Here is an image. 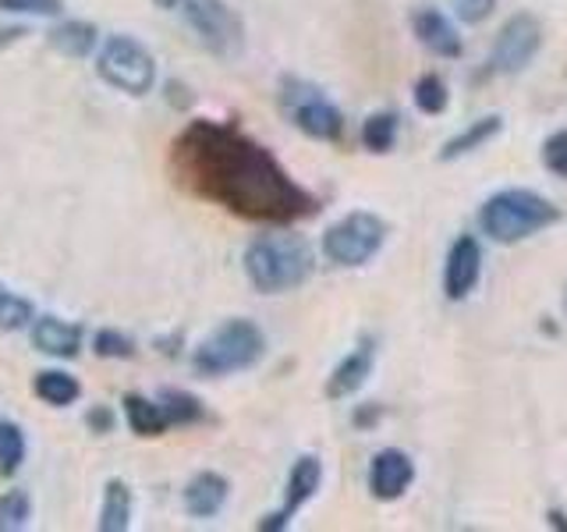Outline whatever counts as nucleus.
<instances>
[{
    "instance_id": "1",
    "label": "nucleus",
    "mask_w": 567,
    "mask_h": 532,
    "mask_svg": "<svg viewBox=\"0 0 567 532\" xmlns=\"http://www.w3.org/2000/svg\"><path fill=\"white\" fill-rule=\"evenodd\" d=\"M174 182L241 221L295 224L316 213V195L280 167V160L224 121H188L171 142Z\"/></svg>"
},
{
    "instance_id": "2",
    "label": "nucleus",
    "mask_w": 567,
    "mask_h": 532,
    "mask_svg": "<svg viewBox=\"0 0 567 532\" xmlns=\"http://www.w3.org/2000/svg\"><path fill=\"white\" fill-rule=\"evenodd\" d=\"M245 277L262 295H284L301 288L316 270V253L301 235H259L248 242Z\"/></svg>"
},
{
    "instance_id": "3",
    "label": "nucleus",
    "mask_w": 567,
    "mask_h": 532,
    "mask_svg": "<svg viewBox=\"0 0 567 532\" xmlns=\"http://www.w3.org/2000/svg\"><path fill=\"white\" fill-rule=\"evenodd\" d=\"M560 221V209L532 188H504L478 209V227L496 245H514Z\"/></svg>"
},
{
    "instance_id": "4",
    "label": "nucleus",
    "mask_w": 567,
    "mask_h": 532,
    "mask_svg": "<svg viewBox=\"0 0 567 532\" xmlns=\"http://www.w3.org/2000/svg\"><path fill=\"white\" fill-rule=\"evenodd\" d=\"M266 351V337L252 324V319H224V324L213 330L206 341L195 348L192 355V369L199 377H230V372H245L252 369Z\"/></svg>"
},
{
    "instance_id": "5",
    "label": "nucleus",
    "mask_w": 567,
    "mask_h": 532,
    "mask_svg": "<svg viewBox=\"0 0 567 532\" xmlns=\"http://www.w3.org/2000/svg\"><path fill=\"white\" fill-rule=\"evenodd\" d=\"M96 75L124 96H146L156 85V58L135 35H106L96 53Z\"/></svg>"
},
{
    "instance_id": "6",
    "label": "nucleus",
    "mask_w": 567,
    "mask_h": 532,
    "mask_svg": "<svg viewBox=\"0 0 567 532\" xmlns=\"http://www.w3.org/2000/svg\"><path fill=\"white\" fill-rule=\"evenodd\" d=\"M280 106L291 117L298 132L319 142H337L344 135V114L333 100H327L312 82L301 79H284L280 85Z\"/></svg>"
},
{
    "instance_id": "7",
    "label": "nucleus",
    "mask_w": 567,
    "mask_h": 532,
    "mask_svg": "<svg viewBox=\"0 0 567 532\" xmlns=\"http://www.w3.org/2000/svg\"><path fill=\"white\" fill-rule=\"evenodd\" d=\"M383 242H386V224L377 217V213L354 209L348 217L327 227L323 256L333 266H365L383 248Z\"/></svg>"
},
{
    "instance_id": "8",
    "label": "nucleus",
    "mask_w": 567,
    "mask_h": 532,
    "mask_svg": "<svg viewBox=\"0 0 567 532\" xmlns=\"http://www.w3.org/2000/svg\"><path fill=\"white\" fill-rule=\"evenodd\" d=\"M188 29L199 35V43L217 53V58H238L245 43V29L235 8H227L224 0H185L182 4Z\"/></svg>"
},
{
    "instance_id": "9",
    "label": "nucleus",
    "mask_w": 567,
    "mask_h": 532,
    "mask_svg": "<svg viewBox=\"0 0 567 532\" xmlns=\"http://www.w3.org/2000/svg\"><path fill=\"white\" fill-rule=\"evenodd\" d=\"M543 47V25L536 14H514L504 22V29L496 32V43L489 53V68L496 75H518L525 71Z\"/></svg>"
},
{
    "instance_id": "10",
    "label": "nucleus",
    "mask_w": 567,
    "mask_h": 532,
    "mask_svg": "<svg viewBox=\"0 0 567 532\" xmlns=\"http://www.w3.org/2000/svg\"><path fill=\"white\" fill-rule=\"evenodd\" d=\"M323 487V461L316 454H301L295 466H291V475H288V487H284V504L277 511H270L266 519H259V532H280L288 529L295 514L306 508L312 497Z\"/></svg>"
},
{
    "instance_id": "11",
    "label": "nucleus",
    "mask_w": 567,
    "mask_h": 532,
    "mask_svg": "<svg viewBox=\"0 0 567 532\" xmlns=\"http://www.w3.org/2000/svg\"><path fill=\"white\" fill-rule=\"evenodd\" d=\"M415 483V461L398 448H383L369 461V493L377 501H401Z\"/></svg>"
},
{
    "instance_id": "12",
    "label": "nucleus",
    "mask_w": 567,
    "mask_h": 532,
    "mask_svg": "<svg viewBox=\"0 0 567 532\" xmlns=\"http://www.w3.org/2000/svg\"><path fill=\"white\" fill-rule=\"evenodd\" d=\"M478 277H483V245H478L475 235H461L451 253H447V266H443V295L451 301H461L475 291Z\"/></svg>"
},
{
    "instance_id": "13",
    "label": "nucleus",
    "mask_w": 567,
    "mask_h": 532,
    "mask_svg": "<svg viewBox=\"0 0 567 532\" xmlns=\"http://www.w3.org/2000/svg\"><path fill=\"white\" fill-rule=\"evenodd\" d=\"M372 366H377V341H372V337H362V341L333 366L330 380H327V398L344 401L351 395H359L365 380L372 377Z\"/></svg>"
},
{
    "instance_id": "14",
    "label": "nucleus",
    "mask_w": 567,
    "mask_h": 532,
    "mask_svg": "<svg viewBox=\"0 0 567 532\" xmlns=\"http://www.w3.org/2000/svg\"><path fill=\"white\" fill-rule=\"evenodd\" d=\"M32 345L43 355H50V359H79L85 345V327L61 316H35Z\"/></svg>"
},
{
    "instance_id": "15",
    "label": "nucleus",
    "mask_w": 567,
    "mask_h": 532,
    "mask_svg": "<svg viewBox=\"0 0 567 532\" xmlns=\"http://www.w3.org/2000/svg\"><path fill=\"white\" fill-rule=\"evenodd\" d=\"M412 32H415V40L430 50V53H436V58H443V61H454V58H461V50H465V43H461V32L454 29V22L447 14H440V11H433V8H422V11H415V18H412Z\"/></svg>"
},
{
    "instance_id": "16",
    "label": "nucleus",
    "mask_w": 567,
    "mask_h": 532,
    "mask_svg": "<svg viewBox=\"0 0 567 532\" xmlns=\"http://www.w3.org/2000/svg\"><path fill=\"white\" fill-rule=\"evenodd\" d=\"M230 497V483L220 472H199L188 479V487L182 493V504L192 519H217Z\"/></svg>"
},
{
    "instance_id": "17",
    "label": "nucleus",
    "mask_w": 567,
    "mask_h": 532,
    "mask_svg": "<svg viewBox=\"0 0 567 532\" xmlns=\"http://www.w3.org/2000/svg\"><path fill=\"white\" fill-rule=\"evenodd\" d=\"M124 422L135 437H159L164 430H171L167 412L159 398H146V395H124Z\"/></svg>"
},
{
    "instance_id": "18",
    "label": "nucleus",
    "mask_w": 567,
    "mask_h": 532,
    "mask_svg": "<svg viewBox=\"0 0 567 532\" xmlns=\"http://www.w3.org/2000/svg\"><path fill=\"white\" fill-rule=\"evenodd\" d=\"M132 508H135V497L132 487L124 479H111L103 487V501H100V532H128L132 525Z\"/></svg>"
},
{
    "instance_id": "19",
    "label": "nucleus",
    "mask_w": 567,
    "mask_h": 532,
    "mask_svg": "<svg viewBox=\"0 0 567 532\" xmlns=\"http://www.w3.org/2000/svg\"><path fill=\"white\" fill-rule=\"evenodd\" d=\"M504 129V117L501 114H489V117H478L472 121L465 132H457L454 139L443 142V150H440V160L443 164H451V160H461V156H468L475 150H483L489 139H496Z\"/></svg>"
},
{
    "instance_id": "20",
    "label": "nucleus",
    "mask_w": 567,
    "mask_h": 532,
    "mask_svg": "<svg viewBox=\"0 0 567 532\" xmlns=\"http://www.w3.org/2000/svg\"><path fill=\"white\" fill-rule=\"evenodd\" d=\"M50 47L64 53V58L82 61L100 47V29L93 22H82V18H68V22H61L50 32Z\"/></svg>"
},
{
    "instance_id": "21",
    "label": "nucleus",
    "mask_w": 567,
    "mask_h": 532,
    "mask_svg": "<svg viewBox=\"0 0 567 532\" xmlns=\"http://www.w3.org/2000/svg\"><path fill=\"white\" fill-rule=\"evenodd\" d=\"M35 398L50 408H68L82 398V383L64 369H43L35 372Z\"/></svg>"
},
{
    "instance_id": "22",
    "label": "nucleus",
    "mask_w": 567,
    "mask_h": 532,
    "mask_svg": "<svg viewBox=\"0 0 567 532\" xmlns=\"http://www.w3.org/2000/svg\"><path fill=\"white\" fill-rule=\"evenodd\" d=\"M398 135H401V117L394 111H380V114H372L365 117L362 124V146L369 153H390L398 146Z\"/></svg>"
},
{
    "instance_id": "23",
    "label": "nucleus",
    "mask_w": 567,
    "mask_h": 532,
    "mask_svg": "<svg viewBox=\"0 0 567 532\" xmlns=\"http://www.w3.org/2000/svg\"><path fill=\"white\" fill-rule=\"evenodd\" d=\"M159 405H164L171 426H192L206 419V405L195 395H188V390H177V387L159 390Z\"/></svg>"
},
{
    "instance_id": "24",
    "label": "nucleus",
    "mask_w": 567,
    "mask_h": 532,
    "mask_svg": "<svg viewBox=\"0 0 567 532\" xmlns=\"http://www.w3.org/2000/svg\"><path fill=\"white\" fill-rule=\"evenodd\" d=\"M35 324V306L29 298L14 295L8 284H0V330L18 334V330H32Z\"/></svg>"
},
{
    "instance_id": "25",
    "label": "nucleus",
    "mask_w": 567,
    "mask_h": 532,
    "mask_svg": "<svg viewBox=\"0 0 567 532\" xmlns=\"http://www.w3.org/2000/svg\"><path fill=\"white\" fill-rule=\"evenodd\" d=\"M25 451H29V443H25L22 426L11 422V419H0V472L14 475L18 469H22Z\"/></svg>"
},
{
    "instance_id": "26",
    "label": "nucleus",
    "mask_w": 567,
    "mask_h": 532,
    "mask_svg": "<svg viewBox=\"0 0 567 532\" xmlns=\"http://www.w3.org/2000/svg\"><path fill=\"white\" fill-rule=\"evenodd\" d=\"M32 525V497L25 490H8L0 497V532H22Z\"/></svg>"
},
{
    "instance_id": "27",
    "label": "nucleus",
    "mask_w": 567,
    "mask_h": 532,
    "mask_svg": "<svg viewBox=\"0 0 567 532\" xmlns=\"http://www.w3.org/2000/svg\"><path fill=\"white\" fill-rule=\"evenodd\" d=\"M412 100H415V106L422 114H443V111H447V103H451V89L440 75H433V71H430V75H422L415 82Z\"/></svg>"
},
{
    "instance_id": "28",
    "label": "nucleus",
    "mask_w": 567,
    "mask_h": 532,
    "mask_svg": "<svg viewBox=\"0 0 567 532\" xmlns=\"http://www.w3.org/2000/svg\"><path fill=\"white\" fill-rule=\"evenodd\" d=\"M93 351L100 355V359H132V355L138 351V345H135V337H128L124 330L100 327L93 334Z\"/></svg>"
},
{
    "instance_id": "29",
    "label": "nucleus",
    "mask_w": 567,
    "mask_h": 532,
    "mask_svg": "<svg viewBox=\"0 0 567 532\" xmlns=\"http://www.w3.org/2000/svg\"><path fill=\"white\" fill-rule=\"evenodd\" d=\"M0 11L29 14V18H61L64 0H0Z\"/></svg>"
},
{
    "instance_id": "30",
    "label": "nucleus",
    "mask_w": 567,
    "mask_h": 532,
    "mask_svg": "<svg viewBox=\"0 0 567 532\" xmlns=\"http://www.w3.org/2000/svg\"><path fill=\"white\" fill-rule=\"evenodd\" d=\"M543 167L557 177H567V129L554 132L543 142Z\"/></svg>"
},
{
    "instance_id": "31",
    "label": "nucleus",
    "mask_w": 567,
    "mask_h": 532,
    "mask_svg": "<svg viewBox=\"0 0 567 532\" xmlns=\"http://www.w3.org/2000/svg\"><path fill=\"white\" fill-rule=\"evenodd\" d=\"M451 8H454V14L461 18V22L478 25V22H486V18H489V11L496 8V0H451Z\"/></svg>"
},
{
    "instance_id": "32",
    "label": "nucleus",
    "mask_w": 567,
    "mask_h": 532,
    "mask_svg": "<svg viewBox=\"0 0 567 532\" xmlns=\"http://www.w3.org/2000/svg\"><path fill=\"white\" fill-rule=\"evenodd\" d=\"M85 422H89V430H93V433H111L114 430V412H111V408L96 405V408H89Z\"/></svg>"
},
{
    "instance_id": "33",
    "label": "nucleus",
    "mask_w": 567,
    "mask_h": 532,
    "mask_svg": "<svg viewBox=\"0 0 567 532\" xmlns=\"http://www.w3.org/2000/svg\"><path fill=\"white\" fill-rule=\"evenodd\" d=\"M546 525H554V529H564V532H567V514L557 511V508H554V511H546Z\"/></svg>"
},
{
    "instance_id": "34",
    "label": "nucleus",
    "mask_w": 567,
    "mask_h": 532,
    "mask_svg": "<svg viewBox=\"0 0 567 532\" xmlns=\"http://www.w3.org/2000/svg\"><path fill=\"white\" fill-rule=\"evenodd\" d=\"M153 4H156V8H164V11H171V8H182L185 0H153Z\"/></svg>"
},
{
    "instance_id": "35",
    "label": "nucleus",
    "mask_w": 567,
    "mask_h": 532,
    "mask_svg": "<svg viewBox=\"0 0 567 532\" xmlns=\"http://www.w3.org/2000/svg\"><path fill=\"white\" fill-rule=\"evenodd\" d=\"M564 309H567V295H564Z\"/></svg>"
}]
</instances>
